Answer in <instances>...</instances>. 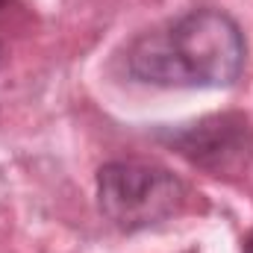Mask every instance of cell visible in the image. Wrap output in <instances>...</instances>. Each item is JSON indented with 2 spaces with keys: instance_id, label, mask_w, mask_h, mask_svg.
<instances>
[{
  "instance_id": "cell-1",
  "label": "cell",
  "mask_w": 253,
  "mask_h": 253,
  "mask_svg": "<svg viewBox=\"0 0 253 253\" xmlns=\"http://www.w3.org/2000/svg\"><path fill=\"white\" fill-rule=\"evenodd\" d=\"M245 53L242 27L200 6L141 33L126 50V74L159 88H224L242 77Z\"/></svg>"
},
{
  "instance_id": "cell-2",
  "label": "cell",
  "mask_w": 253,
  "mask_h": 253,
  "mask_svg": "<svg viewBox=\"0 0 253 253\" xmlns=\"http://www.w3.org/2000/svg\"><path fill=\"white\" fill-rule=\"evenodd\" d=\"M186 183L156 162L115 159L97 171L100 215L121 233L159 227L186 209Z\"/></svg>"
},
{
  "instance_id": "cell-3",
  "label": "cell",
  "mask_w": 253,
  "mask_h": 253,
  "mask_svg": "<svg viewBox=\"0 0 253 253\" xmlns=\"http://www.w3.org/2000/svg\"><path fill=\"white\" fill-rule=\"evenodd\" d=\"M165 141L194 165L215 174H230L248 165L253 156V124L239 112H224L171 129Z\"/></svg>"
},
{
  "instance_id": "cell-4",
  "label": "cell",
  "mask_w": 253,
  "mask_h": 253,
  "mask_svg": "<svg viewBox=\"0 0 253 253\" xmlns=\"http://www.w3.org/2000/svg\"><path fill=\"white\" fill-rule=\"evenodd\" d=\"M245 253H253V233L245 239Z\"/></svg>"
},
{
  "instance_id": "cell-5",
  "label": "cell",
  "mask_w": 253,
  "mask_h": 253,
  "mask_svg": "<svg viewBox=\"0 0 253 253\" xmlns=\"http://www.w3.org/2000/svg\"><path fill=\"white\" fill-rule=\"evenodd\" d=\"M186 253H197V251H186Z\"/></svg>"
},
{
  "instance_id": "cell-6",
  "label": "cell",
  "mask_w": 253,
  "mask_h": 253,
  "mask_svg": "<svg viewBox=\"0 0 253 253\" xmlns=\"http://www.w3.org/2000/svg\"><path fill=\"white\" fill-rule=\"evenodd\" d=\"M0 56H3V47H0Z\"/></svg>"
}]
</instances>
